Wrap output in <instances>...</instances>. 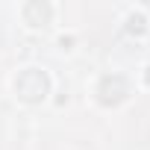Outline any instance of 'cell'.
Instances as JSON below:
<instances>
[{
	"label": "cell",
	"mask_w": 150,
	"mask_h": 150,
	"mask_svg": "<svg viewBox=\"0 0 150 150\" xmlns=\"http://www.w3.org/2000/svg\"><path fill=\"white\" fill-rule=\"evenodd\" d=\"M129 30H132V33H144V18H141V15H132V18H129Z\"/></svg>",
	"instance_id": "6da1fadb"
},
{
	"label": "cell",
	"mask_w": 150,
	"mask_h": 150,
	"mask_svg": "<svg viewBox=\"0 0 150 150\" xmlns=\"http://www.w3.org/2000/svg\"><path fill=\"white\" fill-rule=\"evenodd\" d=\"M147 83H150V68H147Z\"/></svg>",
	"instance_id": "7a4b0ae2"
}]
</instances>
